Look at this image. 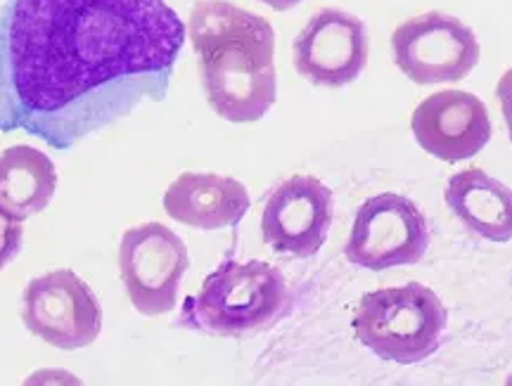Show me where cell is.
Returning <instances> with one entry per match:
<instances>
[{"mask_svg": "<svg viewBox=\"0 0 512 386\" xmlns=\"http://www.w3.org/2000/svg\"><path fill=\"white\" fill-rule=\"evenodd\" d=\"M185 34L166 0H15L12 83L24 107L57 112L105 83L169 69Z\"/></svg>", "mask_w": 512, "mask_h": 386, "instance_id": "1", "label": "cell"}, {"mask_svg": "<svg viewBox=\"0 0 512 386\" xmlns=\"http://www.w3.org/2000/svg\"><path fill=\"white\" fill-rule=\"evenodd\" d=\"M188 38L211 109L230 124L264 119L278 95L271 22L228 0H200L190 10Z\"/></svg>", "mask_w": 512, "mask_h": 386, "instance_id": "2", "label": "cell"}, {"mask_svg": "<svg viewBox=\"0 0 512 386\" xmlns=\"http://www.w3.org/2000/svg\"><path fill=\"white\" fill-rule=\"evenodd\" d=\"M285 275L266 261H226L183 308V325L216 337H242L273 325L285 313Z\"/></svg>", "mask_w": 512, "mask_h": 386, "instance_id": "3", "label": "cell"}, {"mask_svg": "<svg viewBox=\"0 0 512 386\" xmlns=\"http://www.w3.org/2000/svg\"><path fill=\"white\" fill-rule=\"evenodd\" d=\"M446 306L420 282L370 292L358 304L356 339L377 358L413 365L430 358L444 342Z\"/></svg>", "mask_w": 512, "mask_h": 386, "instance_id": "4", "label": "cell"}, {"mask_svg": "<svg viewBox=\"0 0 512 386\" xmlns=\"http://www.w3.org/2000/svg\"><path fill=\"white\" fill-rule=\"evenodd\" d=\"M392 55L401 74L413 83H456L477 67L479 41L475 31L458 17L425 12L394 29Z\"/></svg>", "mask_w": 512, "mask_h": 386, "instance_id": "5", "label": "cell"}, {"mask_svg": "<svg viewBox=\"0 0 512 386\" xmlns=\"http://www.w3.org/2000/svg\"><path fill=\"white\" fill-rule=\"evenodd\" d=\"M188 266L190 256L183 240L162 223L136 225L121 237V282L133 308L147 318L174 311Z\"/></svg>", "mask_w": 512, "mask_h": 386, "instance_id": "6", "label": "cell"}, {"mask_svg": "<svg viewBox=\"0 0 512 386\" xmlns=\"http://www.w3.org/2000/svg\"><path fill=\"white\" fill-rule=\"evenodd\" d=\"M427 249L430 228L422 211L408 197L384 192L358 209L344 254L358 268L389 270L415 266Z\"/></svg>", "mask_w": 512, "mask_h": 386, "instance_id": "7", "label": "cell"}, {"mask_svg": "<svg viewBox=\"0 0 512 386\" xmlns=\"http://www.w3.org/2000/svg\"><path fill=\"white\" fill-rule=\"evenodd\" d=\"M22 320L31 334L62 351L91 346L100 337L102 308L72 270L31 280L22 297Z\"/></svg>", "mask_w": 512, "mask_h": 386, "instance_id": "8", "label": "cell"}, {"mask_svg": "<svg viewBox=\"0 0 512 386\" xmlns=\"http://www.w3.org/2000/svg\"><path fill=\"white\" fill-rule=\"evenodd\" d=\"M292 60L299 76L313 86H349L368 64L366 24L351 12L320 10L294 38Z\"/></svg>", "mask_w": 512, "mask_h": 386, "instance_id": "9", "label": "cell"}, {"mask_svg": "<svg viewBox=\"0 0 512 386\" xmlns=\"http://www.w3.org/2000/svg\"><path fill=\"white\" fill-rule=\"evenodd\" d=\"M335 199L323 180L292 176L268 197L261 235L273 252L309 259L328 240Z\"/></svg>", "mask_w": 512, "mask_h": 386, "instance_id": "10", "label": "cell"}, {"mask_svg": "<svg viewBox=\"0 0 512 386\" xmlns=\"http://www.w3.org/2000/svg\"><path fill=\"white\" fill-rule=\"evenodd\" d=\"M411 128L422 150L448 164L475 157L491 140L489 109L465 90H441L422 100Z\"/></svg>", "mask_w": 512, "mask_h": 386, "instance_id": "11", "label": "cell"}, {"mask_svg": "<svg viewBox=\"0 0 512 386\" xmlns=\"http://www.w3.org/2000/svg\"><path fill=\"white\" fill-rule=\"evenodd\" d=\"M249 207L245 185L219 173H183L164 192L166 214L195 230L233 228Z\"/></svg>", "mask_w": 512, "mask_h": 386, "instance_id": "12", "label": "cell"}, {"mask_svg": "<svg viewBox=\"0 0 512 386\" xmlns=\"http://www.w3.org/2000/svg\"><path fill=\"white\" fill-rule=\"evenodd\" d=\"M451 214L470 233L505 244L512 240V190L482 169H467L451 176L446 185Z\"/></svg>", "mask_w": 512, "mask_h": 386, "instance_id": "13", "label": "cell"}, {"mask_svg": "<svg viewBox=\"0 0 512 386\" xmlns=\"http://www.w3.org/2000/svg\"><path fill=\"white\" fill-rule=\"evenodd\" d=\"M57 169L46 152L15 145L0 152V209L24 218L41 214L53 202Z\"/></svg>", "mask_w": 512, "mask_h": 386, "instance_id": "14", "label": "cell"}, {"mask_svg": "<svg viewBox=\"0 0 512 386\" xmlns=\"http://www.w3.org/2000/svg\"><path fill=\"white\" fill-rule=\"evenodd\" d=\"M24 242V228L22 221L15 216H10L8 211L0 209V270L15 259L22 252Z\"/></svg>", "mask_w": 512, "mask_h": 386, "instance_id": "15", "label": "cell"}, {"mask_svg": "<svg viewBox=\"0 0 512 386\" xmlns=\"http://www.w3.org/2000/svg\"><path fill=\"white\" fill-rule=\"evenodd\" d=\"M496 98L501 102V112H503L505 126H508V135L512 143V67L501 76V81H498Z\"/></svg>", "mask_w": 512, "mask_h": 386, "instance_id": "16", "label": "cell"}, {"mask_svg": "<svg viewBox=\"0 0 512 386\" xmlns=\"http://www.w3.org/2000/svg\"><path fill=\"white\" fill-rule=\"evenodd\" d=\"M259 3L268 5V8L275 10V12H285V10L297 8V5L302 3V0H259Z\"/></svg>", "mask_w": 512, "mask_h": 386, "instance_id": "17", "label": "cell"}]
</instances>
